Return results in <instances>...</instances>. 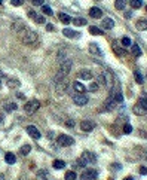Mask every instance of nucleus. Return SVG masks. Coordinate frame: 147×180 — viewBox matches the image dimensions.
Masks as SVG:
<instances>
[{
    "mask_svg": "<svg viewBox=\"0 0 147 180\" xmlns=\"http://www.w3.org/2000/svg\"><path fill=\"white\" fill-rule=\"evenodd\" d=\"M63 34L65 36V37H79V33H76L74 30H70V28H64L63 30Z\"/></svg>",
    "mask_w": 147,
    "mask_h": 180,
    "instance_id": "nucleus-20",
    "label": "nucleus"
},
{
    "mask_svg": "<svg viewBox=\"0 0 147 180\" xmlns=\"http://www.w3.org/2000/svg\"><path fill=\"white\" fill-rule=\"evenodd\" d=\"M11 3H12L14 6H21V5L24 3V0H11Z\"/></svg>",
    "mask_w": 147,
    "mask_h": 180,
    "instance_id": "nucleus-43",
    "label": "nucleus"
},
{
    "mask_svg": "<svg viewBox=\"0 0 147 180\" xmlns=\"http://www.w3.org/2000/svg\"><path fill=\"white\" fill-rule=\"evenodd\" d=\"M113 51L117 54V55H120V57H123V55H126V51L123 49V48H117V45H113Z\"/></svg>",
    "mask_w": 147,
    "mask_h": 180,
    "instance_id": "nucleus-30",
    "label": "nucleus"
},
{
    "mask_svg": "<svg viewBox=\"0 0 147 180\" xmlns=\"http://www.w3.org/2000/svg\"><path fill=\"white\" fill-rule=\"evenodd\" d=\"M137 28L138 30H147V20H144V18L138 20L137 21Z\"/></svg>",
    "mask_w": 147,
    "mask_h": 180,
    "instance_id": "nucleus-24",
    "label": "nucleus"
},
{
    "mask_svg": "<svg viewBox=\"0 0 147 180\" xmlns=\"http://www.w3.org/2000/svg\"><path fill=\"white\" fill-rule=\"evenodd\" d=\"M2 3H3V0H0V5H2Z\"/></svg>",
    "mask_w": 147,
    "mask_h": 180,
    "instance_id": "nucleus-49",
    "label": "nucleus"
},
{
    "mask_svg": "<svg viewBox=\"0 0 147 180\" xmlns=\"http://www.w3.org/2000/svg\"><path fill=\"white\" fill-rule=\"evenodd\" d=\"M120 43H122V46H131V45H132V40H131L129 37H122Z\"/></svg>",
    "mask_w": 147,
    "mask_h": 180,
    "instance_id": "nucleus-36",
    "label": "nucleus"
},
{
    "mask_svg": "<svg viewBox=\"0 0 147 180\" xmlns=\"http://www.w3.org/2000/svg\"><path fill=\"white\" fill-rule=\"evenodd\" d=\"M65 125H67V128H73V127H74V122H73V121H67Z\"/></svg>",
    "mask_w": 147,
    "mask_h": 180,
    "instance_id": "nucleus-45",
    "label": "nucleus"
},
{
    "mask_svg": "<svg viewBox=\"0 0 147 180\" xmlns=\"http://www.w3.org/2000/svg\"><path fill=\"white\" fill-rule=\"evenodd\" d=\"M30 150H31V146H30V144H24V146L20 149V153H21L23 156H25V155L30 153Z\"/></svg>",
    "mask_w": 147,
    "mask_h": 180,
    "instance_id": "nucleus-28",
    "label": "nucleus"
},
{
    "mask_svg": "<svg viewBox=\"0 0 147 180\" xmlns=\"http://www.w3.org/2000/svg\"><path fill=\"white\" fill-rule=\"evenodd\" d=\"M89 17L91 18H101L103 17V12L100 8H91L89 9Z\"/></svg>",
    "mask_w": 147,
    "mask_h": 180,
    "instance_id": "nucleus-15",
    "label": "nucleus"
},
{
    "mask_svg": "<svg viewBox=\"0 0 147 180\" xmlns=\"http://www.w3.org/2000/svg\"><path fill=\"white\" fill-rule=\"evenodd\" d=\"M138 103H140V104H141L146 110H147V98H140V100H138Z\"/></svg>",
    "mask_w": 147,
    "mask_h": 180,
    "instance_id": "nucleus-42",
    "label": "nucleus"
},
{
    "mask_svg": "<svg viewBox=\"0 0 147 180\" xmlns=\"http://www.w3.org/2000/svg\"><path fill=\"white\" fill-rule=\"evenodd\" d=\"M140 173L146 176V174H147V168H146V167H141V168H140Z\"/></svg>",
    "mask_w": 147,
    "mask_h": 180,
    "instance_id": "nucleus-46",
    "label": "nucleus"
},
{
    "mask_svg": "<svg viewBox=\"0 0 147 180\" xmlns=\"http://www.w3.org/2000/svg\"><path fill=\"white\" fill-rule=\"evenodd\" d=\"M71 66H73V63L70 61V60H65V61H63L61 63V67H60V70H58V73L55 74V82H58V80H63V79H65L67 77V74L70 73V69H71Z\"/></svg>",
    "mask_w": 147,
    "mask_h": 180,
    "instance_id": "nucleus-2",
    "label": "nucleus"
},
{
    "mask_svg": "<svg viewBox=\"0 0 147 180\" xmlns=\"http://www.w3.org/2000/svg\"><path fill=\"white\" fill-rule=\"evenodd\" d=\"M37 180H48V173L45 170H40L37 173Z\"/></svg>",
    "mask_w": 147,
    "mask_h": 180,
    "instance_id": "nucleus-34",
    "label": "nucleus"
},
{
    "mask_svg": "<svg viewBox=\"0 0 147 180\" xmlns=\"http://www.w3.org/2000/svg\"><path fill=\"white\" fill-rule=\"evenodd\" d=\"M65 162L63 161V159H55L54 162H52V167L55 168V170H63V168H65Z\"/></svg>",
    "mask_w": 147,
    "mask_h": 180,
    "instance_id": "nucleus-19",
    "label": "nucleus"
},
{
    "mask_svg": "<svg viewBox=\"0 0 147 180\" xmlns=\"http://www.w3.org/2000/svg\"><path fill=\"white\" fill-rule=\"evenodd\" d=\"M131 8H134V9L143 8V0H131Z\"/></svg>",
    "mask_w": 147,
    "mask_h": 180,
    "instance_id": "nucleus-29",
    "label": "nucleus"
},
{
    "mask_svg": "<svg viewBox=\"0 0 147 180\" xmlns=\"http://www.w3.org/2000/svg\"><path fill=\"white\" fill-rule=\"evenodd\" d=\"M123 180H134V179H132V177H125Z\"/></svg>",
    "mask_w": 147,
    "mask_h": 180,
    "instance_id": "nucleus-48",
    "label": "nucleus"
},
{
    "mask_svg": "<svg viewBox=\"0 0 147 180\" xmlns=\"http://www.w3.org/2000/svg\"><path fill=\"white\" fill-rule=\"evenodd\" d=\"M131 52H132L134 57H140L141 55V49H140V46L137 43H132L131 45Z\"/></svg>",
    "mask_w": 147,
    "mask_h": 180,
    "instance_id": "nucleus-23",
    "label": "nucleus"
},
{
    "mask_svg": "<svg viewBox=\"0 0 147 180\" xmlns=\"http://www.w3.org/2000/svg\"><path fill=\"white\" fill-rule=\"evenodd\" d=\"M58 18H60V21L61 23H64V24H70L71 23V17L70 15H67V14H58Z\"/></svg>",
    "mask_w": 147,
    "mask_h": 180,
    "instance_id": "nucleus-21",
    "label": "nucleus"
},
{
    "mask_svg": "<svg viewBox=\"0 0 147 180\" xmlns=\"http://www.w3.org/2000/svg\"><path fill=\"white\" fill-rule=\"evenodd\" d=\"M76 165H77V167H85V165H86V161H85V159L80 156V158L76 161Z\"/></svg>",
    "mask_w": 147,
    "mask_h": 180,
    "instance_id": "nucleus-40",
    "label": "nucleus"
},
{
    "mask_svg": "<svg viewBox=\"0 0 147 180\" xmlns=\"http://www.w3.org/2000/svg\"><path fill=\"white\" fill-rule=\"evenodd\" d=\"M73 88H74V91L79 93V94H85V91H86L85 85L80 83V82H74V83H73Z\"/></svg>",
    "mask_w": 147,
    "mask_h": 180,
    "instance_id": "nucleus-16",
    "label": "nucleus"
},
{
    "mask_svg": "<svg viewBox=\"0 0 147 180\" xmlns=\"http://www.w3.org/2000/svg\"><path fill=\"white\" fill-rule=\"evenodd\" d=\"M17 107H18V106H17L15 103H6V104H5V110H6V112H14V110H17Z\"/></svg>",
    "mask_w": 147,
    "mask_h": 180,
    "instance_id": "nucleus-32",
    "label": "nucleus"
},
{
    "mask_svg": "<svg viewBox=\"0 0 147 180\" xmlns=\"http://www.w3.org/2000/svg\"><path fill=\"white\" fill-rule=\"evenodd\" d=\"M114 107H116V101H114L113 97L110 95V97L104 101V109H106V110H113Z\"/></svg>",
    "mask_w": 147,
    "mask_h": 180,
    "instance_id": "nucleus-14",
    "label": "nucleus"
},
{
    "mask_svg": "<svg viewBox=\"0 0 147 180\" xmlns=\"http://www.w3.org/2000/svg\"><path fill=\"white\" fill-rule=\"evenodd\" d=\"M64 177H65V180H77V174L74 171H67Z\"/></svg>",
    "mask_w": 147,
    "mask_h": 180,
    "instance_id": "nucleus-31",
    "label": "nucleus"
},
{
    "mask_svg": "<svg viewBox=\"0 0 147 180\" xmlns=\"http://www.w3.org/2000/svg\"><path fill=\"white\" fill-rule=\"evenodd\" d=\"M146 11H147V6H146Z\"/></svg>",
    "mask_w": 147,
    "mask_h": 180,
    "instance_id": "nucleus-50",
    "label": "nucleus"
},
{
    "mask_svg": "<svg viewBox=\"0 0 147 180\" xmlns=\"http://www.w3.org/2000/svg\"><path fill=\"white\" fill-rule=\"evenodd\" d=\"M123 133H125V134H129V133H132V125H131V124H126V125L123 127Z\"/></svg>",
    "mask_w": 147,
    "mask_h": 180,
    "instance_id": "nucleus-39",
    "label": "nucleus"
},
{
    "mask_svg": "<svg viewBox=\"0 0 147 180\" xmlns=\"http://www.w3.org/2000/svg\"><path fill=\"white\" fill-rule=\"evenodd\" d=\"M5 161H6L8 164H15V162H17V156H15L12 152H8V153L5 155Z\"/></svg>",
    "mask_w": 147,
    "mask_h": 180,
    "instance_id": "nucleus-22",
    "label": "nucleus"
},
{
    "mask_svg": "<svg viewBox=\"0 0 147 180\" xmlns=\"http://www.w3.org/2000/svg\"><path fill=\"white\" fill-rule=\"evenodd\" d=\"M28 17H30V18H33L37 24H43V23H45V18H43V17H40V15H37L36 12H28Z\"/></svg>",
    "mask_w": 147,
    "mask_h": 180,
    "instance_id": "nucleus-17",
    "label": "nucleus"
},
{
    "mask_svg": "<svg viewBox=\"0 0 147 180\" xmlns=\"http://www.w3.org/2000/svg\"><path fill=\"white\" fill-rule=\"evenodd\" d=\"M134 77H135V82H137V83H143V80H144V79H143V74H141L138 70L134 71Z\"/></svg>",
    "mask_w": 147,
    "mask_h": 180,
    "instance_id": "nucleus-33",
    "label": "nucleus"
},
{
    "mask_svg": "<svg viewBox=\"0 0 147 180\" xmlns=\"http://www.w3.org/2000/svg\"><path fill=\"white\" fill-rule=\"evenodd\" d=\"M98 88H100V85H98L97 82H92V83L89 85V89H91L92 93H97V91H98Z\"/></svg>",
    "mask_w": 147,
    "mask_h": 180,
    "instance_id": "nucleus-37",
    "label": "nucleus"
},
{
    "mask_svg": "<svg viewBox=\"0 0 147 180\" xmlns=\"http://www.w3.org/2000/svg\"><path fill=\"white\" fill-rule=\"evenodd\" d=\"M97 176H98L97 170L89 168V170H85V171L80 174V180H94V179H97Z\"/></svg>",
    "mask_w": 147,
    "mask_h": 180,
    "instance_id": "nucleus-5",
    "label": "nucleus"
},
{
    "mask_svg": "<svg viewBox=\"0 0 147 180\" xmlns=\"http://www.w3.org/2000/svg\"><path fill=\"white\" fill-rule=\"evenodd\" d=\"M8 85H9L11 88H12V86H20V82H18V80H15V79H12V80H9V82H8Z\"/></svg>",
    "mask_w": 147,
    "mask_h": 180,
    "instance_id": "nucleus-41",
    "label": "nucleus"
},
{
    "mask_svg": "<svg viewBox=\"0 0 147 180\" xmlns=\"http://www.w3.org/2000/svg\"><path fill=\"white\" fill-rule=\"evenodd\" d=\"M97 83H98V85H104V86H106V77H104V74H101V73H98V74H97Z\"/></svg>",
    "mask_w": 147,
    "mask_h": 180,
    "instance_id": "nucleus-35",
    "label": "nucleus"
},
{
    "mask_svg": "<svg viewBox=\"0 0 147 180\" xmlns=\"http://www.w3.org/2000/svg\"><path fill=\"white\" fill-rule=\"evenodd\" d=\"M33 5L34 6H43L45 3H43V0H33Z\"/></svg>",
    "mask_w": 147,
    "mask_h": 180,
    "instance_id": "nucleus-44",
    "label": "nucleus"
},
{
    "mask_svg": "<svg viewBox=\"0 0 147 180\" xmlns=\"http://www.w3.org/2000/svg\"><path fill=\"white\" fill-rule=\"evenodd\" d=\"M94 128H95V124L92 121H82L80 122V130L85 133H91Z\"/></svg>",
    "mask_w": 147,
    "mask_h": 180,
    "instance_id": "nucleus-7",
    "label": "nucleus"
},
{
    "mask_svg": "<svg viewBox=\"0 0 147 180\" xmlns=\"http://www.w3.org/2000/svg\"><path fill=\"white\" fill-rule=\"evenodd\" d=\"M103 27H104L106 30H111V28L114 27V21H113L111 18H106V20H103Z\"/></svg>",
    "mask_w": 147,
    "mask_h": 180,
    "instance_id": "nucleus-18",
    "label": "nucleus"
},
{
    "mask_svg": "<svg viewBox=\"0 0 147 180\" xmlns=\"http://www.w3.org/2000/svg\"><path fill=\"white\" fill-rule=\"evenodd\" d=\"M27 133H28L30 137H33V138H36V140H39V138L42 137L40 131H39L34 125H28V127H27Z\"/></svg>",
    "mask_w": 147,
    "mask_h": 180,
    "instance_id": "nucleus-8",
    "label": "nucleus"
},
{
    "mask_svg": "<svg viewBox=\"0 0 147 180\" xmlns=\"http://www.w3.org/2000/svg\"><path fill=\"white\" fill-rule=\"evenodd\" d=\"M42 11H43V14H46V15H52V9H51L48 5H43V6H42Z\"/></svg>",
    "mask_w": 147,
    "mask_h": 180,
    "instance_id": "nucleus-38",
    "label": "nucleus"
},
{
    "mask_svg": "<svg viewBox=\"0 0 147 180\" xmlns=\"http://www.w3.org/2000/svg\"><path fill=\"white\" fill-rule=\"evenodd\" d=\"M73 101H74L77 106H85V104H88V97H86L85 94L76 93V94H73Z\"/></svg>",
    "mask_w": 147,
    "mask_h": 180,
    "instance_id": "nucleus-6",
    "label": "nucleus"
},
{
    "mask_svg": "<svg viewBox=\"0 0 147 180\" xmlns=\"http://www.w3.org/2000/svg\"><path fill=\"white\" fill-rule=\"evenodd\" d=\"M71 21H73V24L77 26V27L86 26V20H85V18H74V20H71Z\"/></svg>",
    "mask_w": 147,
    "mask_h": 180,
    "instance_id": "nucleus-27",
    "label": "nucleus"
},
{
    "mask_svg": "<svg viewBox=\"0 0 147 180\" xmlns=\"http://www.w3.org/2000/svg\"><path fill=\"white\" fill-rule=\"evenodd\" d=\"M55 85H57V93L58 94H63L65 89H67V79L58 80V82H55Z\"/></svg>",
    "mask_w": 147,
    "mask_h": 180,
    "instance_id": "nucleus-10",
    "label": "nucleus"
},
{
    "mask_svg": "<svg viewBox=\"0 0 147 180\" xmlns=\"http://www.w3.org/2000/svg\"><path fill=\"white\" fill-rule=\"evenodd\" d=\"M82 158L86 161V164H92V162H95V161H97V156H95L92 152H89V150L83 152V153H82Z\"/></svg>",
    "mask_w": 147,
    "mask_h": 180,
    "instance_id": "nucleus-9",
    "label": "nucleus"
},
{
    "mask_svg": "<svg viewBox=\"0 0 147 180\" xmlns=\"http://www.w3.org/2000/svg\"><path fill=\"white\" fill-rule=\"evenodd\" d=\"M57 143L60 146H63V147H67V146H71L74 143V140L70 136H67V134H60L58 138H57Z\"/></svg>",
    "mask_w": 147,
    "mask_h": 180,
    "instance_id": "nucleus-4",
    "label": "nucleus"
},
{
    "mask_svg": "<svg viewBox=\"0 0 147 180\" xmlns=\"http://www.w3.org/2000/svg\"><path fill=\"white\" fill-rule=\"evenodd\" d=\"M132 112H134V115H137V116H143V115H146L147 113V110L140 104V103H137L134 107H132Z\"/></svg>",
    "mask_w": 147,
    "mask_h": 180,
    "instance_id": "nucleus-12",
    "label": "nucleus"
},
{
    "mask_svg": "<svg viewBox=\"0 0 147 180\" xmlns=\"http://www.w3.org/2000/svg\"><path fill=\"white\" fill-rule=\"evenodd\" d=\"M89 52L92 55H97V57H103V51L100 49V46L97 43H89Z\"/></svg>",
    "mask_w": 147,
    "mask_h": 180,
    "instance_id": "nucleus-11",
    "label": "nucleus"
},
{
    "mask_svg": "<svg viewBox=\"0 0 147 180\" xmlns=\"http://www.w3.org/2000/svg\"><path fill=\"white\" fill-rule=\"evenodd\" d=\"M46 30H48V31H52V30H54V26H52V24H46Z\"/></svg>",
    "mask_w": 147,
    "mask_h": 180,
    "instance_id": "nucleus-47",
    "label": "nucleus"
},
{
    "mask_svg": "<svg viewBox=\"0 0 147 180\" xmlns=\"http://www.w3.org/2000/svg\"><path fill=\"white\" fill-rule=\"evenodd\" d=\"M114 6H116V9L123 11L125 6H126V0H116V2H114Z\"/></svg>",
    "mask_w": 147,
    "mask_h": 180,
    "instance_id": "nucleus-26",
    "label": "nucleus"
},
{
    "mask_svg": "<svg viewBox=\"0 0 147 180\" xmlns=\"http://www.w3.org/2000/svg\"><path fill=\"white\" fill-rule=\"evenodd\" d=\"M39 107H40V103L37 100H31V101L24 104V112L28 113V115H33V113H36L39 110Z\"/></svg>",
    "mask_w": 147,
    "mask_h": 180,
    "instance_id": "nucleus-3",
    "label": "nucleus"
},
{
    "mask_svg": "<svg viewBox=\"0 0 147 180\" xmlns=\"http://www.w3.org/2000/svg\"><path fill=\"white\" fill-rule=\"evenodd\" d=\"M89 33L91 34H95V36H103L104 34V31H101L98 27H95V26H91L89 27Z\"/></svg>",
    "mask_w": 147,
    "mask_h": 180,
    "instance_id": "nucleus-25",
    "label": "nucleus"
},
{
    "mask_svg": "<svg viewBox=\"0 0 147 180\" xmlns=\"http://www.w3.org/2000/svg\"><path fill=\"white\" fill-rule=\"evenodd\" d=\"M77 79H83V80H91L92 79V73L89 70H80L77 73Z\"/></svg>",
    "mask_w": 147,
    "mask_h": 180,
    "instance_id": "nucleus-13",
    "label": "nucleus"
},
{
    "mask_svg": "<svg viewBox=\"0 0 147 180\" xmlns=\"http://www.w3.org/2000/svg\"><path fill=\"white\" fill-rule=\"evenodd\" d=\"M17 33H18L20 40H21V42H24V43H27V45L37 42V34H36L33 30H30L28 27H20Z\"/></svg>",
    "mask_w": 147,
    "mask_h": 180,
    "instance_id": "nucleus-1",
    "label": "nucleus"
}]
</instances>
